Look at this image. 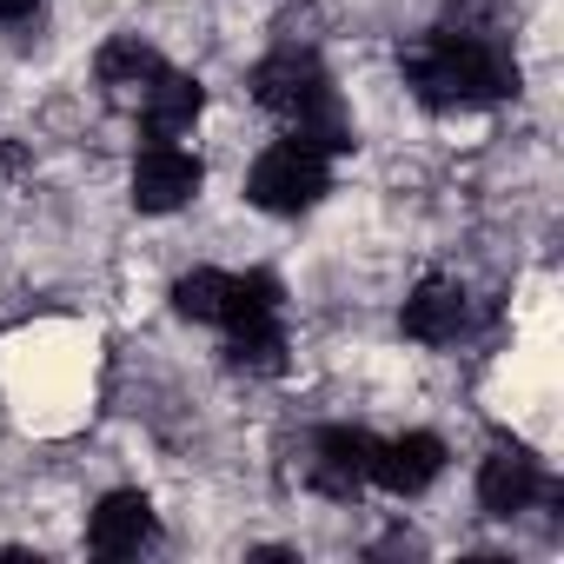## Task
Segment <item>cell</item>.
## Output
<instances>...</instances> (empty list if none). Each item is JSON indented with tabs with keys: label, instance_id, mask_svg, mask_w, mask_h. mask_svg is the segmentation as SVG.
I'll use <instances>...</instances> for the list:
<instances>
[{
	"label": "cell",
	"instance_id": "1",
	"mask_svg": "<svg viewBox=\"0 0 564 564\" xmlns=\"http://www.w3.org/2000/svg\"><path fill=\"white\" fill-rule=\"evenodd\" d=\"M399 74L412 87L419 107L432 113H458V107H491L518 94V61L498 34H471V28H432L419 41L399 47Z\"/></svg>",
	"mask_w": 564,
	"mask_h": 564
},
{
	"label": "cell",
	"instance_id": "2",
	"mask_svg": "<svg viewBox=\"0 0 564 564\" xmlns=\"http://www.w3.org/2000/svg\"><path fill=\"white\" fill-rule=\"evenodd\" d=\"M246 94L272 113V120H286L306 147L319 153H352V113L333 87V74L319 67L313 47H272L252 74H246Z\"/></svg>",
	"mask_w": 564,
	"mask_h": 564
},
{
	"label": "cell",
	"instance_id": "3",
	"mask_svg": "<svg viewBox=\"0 0 564 564\" xmlns=\"http://www.w3.org/2000/svg\"><path fill=\"white\" fill-rule=\"evenodd\" d=\"M326 193H333V153L306 147L300 133L272 140V147L246 166V199H252L259 213H272V219H300V213H313Z\"/></svg>",
	"mask_w": 564,
	"mask_h": 564
},
{
	"label": "cell",
	"instance_id": "4",
	"mask_svg": "<svg viewBox=\"0 0 564 564\" xmlns=\"http://www.w3.org/2000/svg\"><path fill=\"white\" fill-rule=\"evenodd\" d=\"M372 432L359 425H319L313 445H306V485L333 505H352L366 485H372Z\"/></svg>",
	"mask_w": 564,
	"mask_h": 564
},
{
	"label": "cell",
	"instance_id": "5",
	"mask_svg": "<svg viewBox=\"0 0 564 564\" xmlns=\"http://www.w3.org/2000/svg\"><path fill=\"white\" fill-rule=\"evenodd\" d=\"M471 319H478L471 286H465V279H452V272H425L419 286L405 293V306H399V326L419 346H458L471 333Z\"/></svg>",
	"mask_w": 564,
	"mask_h": 564
},
{
	"label": "cell",
	"instance_id": "6",
	"mask_svg": "<svg viewBox=\"0 0 564 564\" xmlns=\"http://www.w3.org/2000/svg\"><path fill=\"white\" fill-rule=\"evenodd\" d=\"M199 186H206L199 153H186L180 140L140 147V160H133V206L140 213H180V206L199 199Z\"/></svg>",
	"mask_w": 564,
	"mask_h": 564
},
{
	"label": "cell",
	"instance_id": "7",
	"mask_svg": "<svg viewBox=\"0 0 564 564\" xmlns=\"http://www.w3.org/2000/svg\"><path fill=\"white\" fill-rule=\"evenodd\" d=\"M538 498H551V478H544V465L524 445H491L478 458V511L485 518H518Z\"/></svg>",
	"mask_w": 564,
	"mask_h": 564
},
{
	"label": "cell",
	"instance_id": "8",
	"mask_svg": "<svg viewBox=\"0 0 564 564\" xmlns=\"http://www.w3.org/2000/svg\"><path fill=\"white\" fill-rule=\"evenodd\" d=\"M160 544V511L147 491H107L87 518V551L94 557H140Z\"/></svg>",
	"mask_w": 564,
	"mask_h": 564
},
{
	"label": "cell",
	"instance_id": "9",
	"mask_svg": "<svg viewBox=\"0 0 564 564\" xmlns=\"http://www.w3.org/2000/svg\"><path fill=\"white\" fill-rule=\"evenodd\" d=\"M438 471H445V438L438 432H399V438H379L372 445V485L392 491V498L432 491Z\"/></svg>",
	"mask_w": 564,
	"mask_h": 564
},
{
	"label": "cell",
	"instance_id": "10",
	"mask_svg": "<svg viewBox=\"0 0 564 564\" xmlns=\"http://www.w3.org/2000/svg\"><path fill=\"white\" fill-rule=\"evenodd\" d=\"M166 74V54L153 47V41H140V34H113L107 47H100V61H94V80H100V94L113 100V107H140L147 94H153V80Z\"/></svg>",
	"mask_w": 564,
	"mask_h": 564
},
{
	"label": "cell",
	"instance_id": "11",
	"mask_svg": "<svg viewBox=\"0 0 564 564\" xmlns=\"http://www.w3.org/2000/svg\"><path fill=\"white\" fill-rule=\"evenodd\" d=\"M199 113H206V87H199L193 74H180V67H166V74L153 80V94L133 107V120H140L147 140H180V133H193Z\"/></svg>",
	"mask_w": 564,
	"mask_h": 564
},
{
	"label": "cell",
	"instance_id": "12",
	"mask_svg": "<svg viewBox=\"0 0 564 564\" xmlns=\"http://www.w3.org/2000/svg\"><path fill=\"white\" fill-rule=\"evenodd\" d=\"M173 313L193 319V326H219V313H226V272L219 265H193L173 286Z\"/></svg>",
	"mask_w": 564,
	"mask_h": 564
},
{
	"label": "cell",
	"instance_id": "13",
	"mask_svg": "<svg viewBox=\"0 0 564 564\" xmlns=\"http://www.w3.org/2000/svg\"><path fill=\"white\" fill-rule=\"evenodd\" d=\"M41 8V0H0V21H28Z\"/></svg>",
	"mask_w": 564,
	"mask_h": 564
}]
</instances>
